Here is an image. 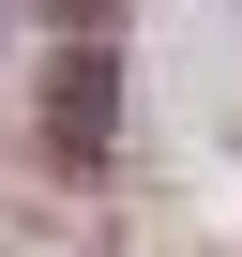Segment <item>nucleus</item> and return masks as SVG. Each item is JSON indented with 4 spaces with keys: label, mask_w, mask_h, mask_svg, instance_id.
Wrapping results in <instances>:
<instances>
[{
    "label": "nucleus",
    "mask_w": 242,
    "mask_h": 257,
    "mask_svg": "<svg viewBox=\"0 0 242 257\" xmlns=\"http://www.w3.org/2000/svg\"><path fill=\"white\" fill-rule=\"evenodd\" d=\"M106 121H121V91H106V61L76 46V61H61V91H46V152H61V167H91V152H106Z\"/></svg>",
    "instance_id": "nucleus-1"
}]
</instances>
